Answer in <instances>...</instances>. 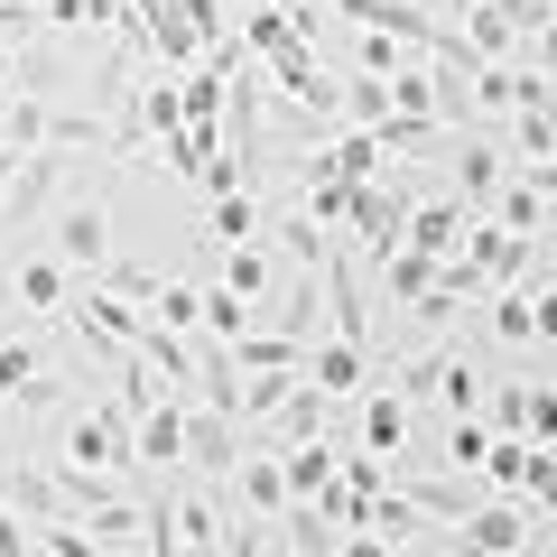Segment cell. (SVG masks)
I'll list each match as a JSON object with an SVG mask.
<instances>
[{"instance_id":"25","label":"cell","mask_w":557,"mask_h":557,"mask_svg":"<svg viewBox=\"0 0 557 557\" xmlns=\"http://www.w3.org/2000/svg\"><path fill=\"white\" fill-rule=\"evenodd\" d=\"M223 557H270V530H251V520H233V530H223Z\"/></svg>"},{"instance_id":"4","label":"cell","mask_w":557,"mask_h":557,"mask_svg":"<svg viewBox=\"0 0 557 557\" xmlns=\"http://www.w3.org/2000/svg\"><path fill=\"white\" fill-rule=\"evenodd\" d=\"M474 223H483V214H474V205H465V196H428V205H418V214H409V242H418V251H437V260H456Z\"/></svg>"},{"instance_id":"22","label":"cell","mask_w":557,"mask_h":557,"mask_svg":"<svg viewBox=\"0 0 557 557\" xmlns=\"http://www.w3.org/2000/svg\"><path fill=\"white\" fill-rule=\"evenodd\" d=\"M520 502H530L539 520H557V446H539V456H530V483H520Z\"/></svg>"},{"instance_id":"11","label":"cell","mask_w":557,"mask_h":557,"mask_svg":"<svg viewBox=\"0 0 557 557\" xmlns=\"http://www.w3.org/2000/svg\"><path fill=\"white\" fill-rule=\"evenodd\" d=\"M214 278H233L251 307H270V298H278V270H270V251H260V242H233V251H214Z\"/></svg>"},{"instance_id":"8","label":"cell","mask_w":557,"mask_h":557,"mask_svg":"<svg viewBox=\"0 0 557 557\" xmlns=\"http://www.w3.org/2000/svg\"><path fill=\"white\" fill-rule=\"evenodd\" d=\"M233 502H242V511H260V520H278L288 502H298V493H288V465H278V456H260V446H251V456L233 465Z\"/></svg>"},{"instance_id":"1","label":"cell","mask_w":557,"mask_h":557,"mask_svg":"<svg viewBox=\"0 0 557 557\" xmlns=\"http://www.w3.org/2000/svg\"><path fill=\"white\" fill-rule=\"evenodd\" d=\"M47 251H57L65 270L102 278V260H112V205H102L94 186H65V205L47 214Z\"/></svg>"},{"instance_id":"15","label":"cell","mask_w":557,"mask_h":557,"mask_svg":"<svg viewBox=\"0 0 557 557\" xmlns=\"http://www.w3.org/2000/svg\"><path fill=\"white\" fill-rule=\"evenodd\" d=\"M362 446H372V456H399V446H409V399H399V391L362 399Z\"/></svg>"},{"instance_id":"28","label":"cell","mask_w":557,"mask_h":557,"mask_svg":"<svg viewBox=\"0 0 557 557\" xmlns=\"http://www.w3.org/2000/svg\"><path fill=\"white\" fill-rule=\"evenodd\" d=\"M465 10H474V0H465Z\"/></svg>"},{"instance_id":"19","label":"cell","mask_w":557,"mask_h":557,"mask_svg":"<svg viewBox=\"0 0 557 557\" xmlns=\"http://www.w3.org/2000/svg\"><path fill=\"white\" fill-rule=\"evenodd\" d=\"M530 335H539V317H530V278H520V288H502V298H493V344H511V354H520Z\"/></svg>"},{"instance_id":"9","label":"cell","mask_w":557,"mask_h":557,"mask_svg":"<svg viewBox=\"0 0 557 557\" xmlns=\"http://www.w3.org/2000/svg\"><path fill=\"white\" fill-rule=\"evenodd\" d=\"M186 465V399H159L139 418V474H177Z\"/></svg>"},{"instance_id":"12","label":"cell","mask_w":557,"mask_h":557,"mask_svg":"<svg viewBox=\"0 0 557 557\" xmlns=\"http://www.w3.org/2000/svg\"><path fill=\"white\" fill-rule=\"evenodd\" d=\"M511 149H520L530 168H548V159H557V84H548L539 102H520V112H511Z\"/></svg>"},{"instance_id":"16","label":"cell","mask_w":557,"mask_h":557,"mask_svg":"<svg viewBox=\"0 0 557 557\" xmlns=\"http://www.w3.org/2000/svg\"><path fill=\"white\" fill-rule=\"evenodd\" d=\"M47 372V335L38 325H20V335H0V399H20L28 381Z\"/></svg>"},{"instance_id":"17","label":"cell","mask_w":557,"mask_h":557,"mask_svg":"<svg viewBox=\"0 0 557 557\" xmlns=\"http://www.w3.org/2000/svg\"><path fill=\"white\" fill-rule=\"evenodd\" d=\"M102 288H112V298H131V307H149V317H159V298H168V278L139 270V260H102Z\"/></svg>"},{"instance_id":"2","label":"cell","mask_w":557,"mask_h":557,"mask_svg":"<svg viewBox=\"0 0 557 557\" xmlns=\"http://www.w3.org/2000/svg\"><path fill=\"white\" fill-rule=\"evenodd\" d=\"M186 465H196L205 483H233V465H242V418L214 409V399H186Z\"/></svg>"},{"instance_id":"3","label":"cell","mask_w":557,"mask_h":557,"mask_svg":"<svg viewBox=\"0 0 557 557\" xmlns=\"http://www.w3.org/2000/svg\"><path fill=\"white\" fill-rule=\"evenodd\" d=\"M10 288H20V307H28V317H47V325H57V317H65V298L84 288V270H65L57 251H20V260H10Z\"/></svg>"},{"instance_id":"20","label":"cell","mask_w":557,"mask_h":557,"mask_svg":"<svg viewBox=\"0 0 557 557\" xmlns=\"http://www.w3.org/2000/svg\"><path fill=\"white\" fill-rule=\"evenodd\" d=\"M38 557H112V548H102V539L65 511V520H38Z\"/></svg>"},{"instance_id":"5","label":"cell","mask_w":557,"mask_h":557,"mask_svg":"<svg viewBox=\"0 0 557 557\" xmlns=\"http://www.w3.org/2000/svg\"><path fill=\"white\" fill-rule=\"evenodd\" d=\"M205 233H214V251H233V242H270V205H260L251 186L205 196Z\"/></svg>"},{"instance_id":"18","label":"cell","mask_w":557,"mask_h":557,"mask_svg":"<svg viewBox=\"0 0 557 557\" xmlns=\"http://www.w3.org/2000/svg\"><path fill=\"white\" fill-rule=\"evenodd\" d=\"M344 121H354V131H381V121H391V75H354L344 84Z\"/></svg>"},{"instance_id":"13","label":"cell","mask_w":557,"mask_h":557,"mask_svg":"<svg viewBox=\"0 0 557 557\" xmlns=\"http://www.w3.org/2000/svg\"><path fill=\"white\" fill-rule=\"evenodd\" d=\"M456 362H465L456 344H418V354H399V372H391V381H399V399H437Z\"/></svg>"},{"instance_id":"26","label":"cell","mask_w":557,"mask_h":557,"mask_svg":"<svg viewBox=\"0 0 557 557\" xmlns=\"http://www.w3.org/2000/svg\"><path fill=\"white\" fill-rule=\"evenodd\" d=\"M335 557H391V539H381V530H344Z\"/></svg>"},{"instance_id":"21","label":"cell","mask_w":557,"mask_h":557,"mask_svg":"<svg viewBox=\"0 0 557 557\" xmlns=\"http://www.w3.org/2000/svg\"><path fill=\"white\" fill-rule=\"evenodd\" d=\"M483 456H493V418H456V428H446V465H465V474H483Z\"/></svg>"},{"instance_id":"10","label":"cell","mask_w":557,"mask_h":557,"mask_svg":"<svg viewBox=\"0 0 557 557\" xmlns=\"http://www.w3.org/2000/svg\"><path fill=\"white\" fill-rule=\"evenodd\" d=\"M278 465H288V493H298V502H317L325 483L344 474V446H335V437H325V428H317V437H298V446H288V456H278Z\"/></svg>"},{"instance_id":"6","label":"cell","mask_w":557,"mask_h":557,"mask_svg":"<svg viewBox=\"0 0 557 557\" xmlns=\"http://www.w3.org/2000/svg\"><path fill=\"white\" fill-rule=\"evenodd\" d=\"M502 168H511V159H502V139H465V131H456V196L474 205V214H493Z\"/></svg>"},{"instance_id":"23","label":"cell","mask_w":557,"mask_h":557,"mask_svg":"<svg viewBox=\"0 0 557 557\" xmlns=\"http://www.w3.org/2000/svg\"><path fill=\"white\" fill-rule=\"evenodd\" d=\"M530 317H539V344H557V278H530Z\"/></svg>"},{"instance_id":"27","label":"cell","mask_w":557,"mask_h":557,"mask_svg":"<svg viewBox=\"0 0 557 557\" xmlns=\"http://www.w3.org/2000/svg\"><path fill=\"white\" fill-rule=\"evenodd\" d=\"M20 159L28 149H0V205H10V186H20Z\"/></svg>"},{"instance_id":"14","label":"cell","mask_w":557,"mask_h":557,"mask_svg":"<svg viewBox=\"0 0 557 557\" xmlns=\"http://www.w3.org/2000/svg\"><path fill=\"white\" fill-rule=\"evenodd\" d=\"M493 223H511V233H548V223H557V205L548 196H539V177H511V186H502V196H493Z\"/></svg>"},{"instance_id":"24","label":"cell","mask_w":557,"mask_h":557,"mask_svg":"<svg viewBox=\"0 0 557 557\" xmlns=\"http://www.w3.org/2000/svg\"><path fill=\"white\" fill-rule=\"evenodd\" d=\"M530 446H557V391H530Z\"/></svg>"},{"instance_id":"7","label":"cell","mask_w":557,"mask_h":557,"mask_svg":"<svg viewBox=\"0 0 557 557\" xmlns=\"http://www.w3.org/2000/svg\"><path fill=\"white\" fill-rule=\"evenodd\" d=\"M362 372H372V344H344V335H317V354H307V381H317L325 399H354Z\"/></svg>"}]
</instances>
